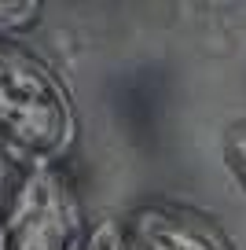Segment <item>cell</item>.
<instances>
[{
	"mask_svg": "<svg viewBox=\"0 0 246 250\" xmlns=\"http://www.w3.org/2000/svg\"><path fill=\"white\" fill-rule=\"evenodd\" d=\"M77 133V114L55 70L11 37H0V140L26 166L59 162Z\"/></svg>",
	"mask_w": 246,
	"mask_h": 250,
	"instance_id": "1",
	"label": "cell"
},
{
	"mask_svg": "<svg viewBox=\"0 0 246 250\" xmlns=\"http://www.w3.org/2000/svg\"><path fill=\"white\" fill-rule=\"evenodd\" d=\"M88 228L66 166H26L0 210V250H81Z\"/></svg>",
	"mask_w": 246,
	"mask_h": 250,
	"instance_id": "2",
	"label": "cell"
},
{
	"mask_svg": "<svg viewBox=\"0 0 246 250\" xmlns=\"http://www.w3.org/2000/svg\"><path fill=\"white\" fill-rule=\"evenodd\" d=\"M132 250H231L228 235L199 210L177 203H144L125 217Z\"/></svg>",
	"mask_w": 246,
	"mask_h": 250,
	"instance_id": "3",
	"label": "cell"
},
{
	"mask_svg": "<svg viewBox=\"0 0 246 250\" xmlns=\"http://www.w3.org/2000/svg\"><path fill=\"white\" fill-rule=\"evenodd\" d=\"M81 250H132L129 247V232H125V217L118 213H103L92 228Z\"/></svg>",
	"mask_w": 246,
	"mask_h": 250,
	"instance_id": "4",
	"label": "cell"
},
{
	"mask_svg": "<svg viewBox=\"0 0 246 250\" xmlns=\"http://www.w3.org/2000/svg\"><path fill=\"white\" fill-rule=\"evenodd\" d=\"M41 8H44L41 0H8V4H0V37L30 30L41 19Z\"/></svg>",
	"mask_w": 246,
	"mask_h": 250,
	"instance_id": "5",
	"label": "cell"
},
{
	"mask_svg": "<svg viewBox=\"0 0 246 250\" xmlns=\"http://www.w3.org/2000/svg\"><path fill=\"white\" fill-rule=\"evenodd\" d=\"M224 162L246 184V122L231 125L228 133H224Z\"/></svg>",
	"mask_w": 246,
	"mask_h": 250,
	"instance_id": "6",
	"label": "cell"
},
{
	"mask_svg": "<svg viewBox=\"0 0 246 250\" xmlns=\"http://www.w3.org/2000/svg\"><path fill=\"white\" fill-rule=\"evenodd\" d=\"M8 147H4V140H0V210H4V203H8L11 195V162H8Z\"/></svg>",
	"mask_w": 246,
	"mask_h": 250,
	"instance_id": "7",
	"label": "cell"
}]
</instances>
